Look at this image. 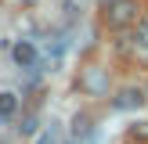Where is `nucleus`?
I'll use <instances>...</instances> for the list:
<instances>
[{"instance_id":"f257e3e1","label":"nucleus","mask_w":148,"mask_h":144,"mask_svg":"<svg viewBox=\"0 0 148 144\" xmlns=\"http://www.w3.org/2000/svg\"><path fill=\"white\" fill-rule=\"evenodd\" d=\"M137 22V0H116L108 7V25L112 29H123V25H134Z\"/></svg>"},{"instance_id":"f03ea898","label":"nucleus","mask_w":148,"mask_h":144,"mask_svg":"<svg viewBox=\"0 0 148 144\" xmlns=\"http://www.w3.org/2000/svg\"><path fill=\"white\" fill-rule=\"evenodd\" d=\"M14 61H18L22 69H36V47L29 40H18L14 43Z\"/></svg>"},{"instance_id":"7ed1b4c3","label":"nucleus","mask_w":148,"mask_h":144,"mask_svg":"<svg viewBox=\"0 0 148 144\" xmlns=\"http://www.w3.org/2000/svg\"><path fill=\"white\" fill-rule=\"evenodd\" d=\"M14 112H18V97L4 90V94H0V122H11Z\"/></svg>"},{"instance_id":"20e7f679","label":"nucleus","mask_w":148,"mask_h":144,"mask_svg":"<svg viewBox=\"0 0 148 144\" xmlns=\"http://www.w3.org/2000/svg\"><path fill=\"white\" fill-rule=\"evenodd\" d=\"M141 101H145V94H141V90H123L116 105H119V108H134V105H141Z\"/></svg>"},{"instance_id":"39448f33","label":"nucleus","mask_w":148,"mask_h":144,"mask_svg":"<svg viewBox=\"0 0 148 144\" xmlns=\"http://www.w3.org/2000/svg\"><path fill=\"white\" fill-rule=\"evenodd\" d=\"M72 130H76V137H90V115H76Z\"/></svg>"},{"instance_id":"423d86ee","label":"nucleus","mask_w":148,"mask_h":144,"mask_svg":"<svg viewBox=\"0 0 148 144\" xmlns=\"http://www.w3.org/2000/svg\"><path fill=\"white\" fill-rule=\"evenodd\" d=\"M18 130H22V133H36V115H25Z\"/></svg>"},{"instance_id":"0eeeda50","label":"nucleus","mask_w":148,"mask_h":144,"mask_svg":"<svg viewBox=\"0 0 148 144\" xmlns=\"http://www.w3.org/2000/svg\"><path fill=\"white\" fill-rule=\"evenodd\" d=\"M137 43L148 47V22H137Z\"/></svg>"},{"instance_id":"6e6552de","label":"nucleus","mask_w":148,"mask_h":144,"mask_svg":"<svg viewBox=\"0 0 148 144\" xmlns=\"http://www.w3.org/2000/svg\"><path fill=\"white\" fill-rule=\"evenodd\" d=\"M130 133H134V137H148V122H137V126H130Z\"/></svg>"},{"instance_id":"1a4fd4ad","label":"nucleus","mask_w":148,"mask_h":144,"mask_svg":"<svg viewBox=\"0 0 148 144\" xmlns=\"http://www.w3.org/2000/svg\"><path fill=\"white\" fill-rule=\"evenodd\" d=\"M36 144H58V137L47 130V133H40V141H36Z\"/></svg>"},{"instance_id":"9d476101","label":"nucleus","mask_w":148,"mask_h":144,"mask_svg":"<svg viewBox=\"0 0 148 144\" xmlns=\"http://www.w3.org/2000/svg\"><path fill=\"white\" fill-rule=\"evenodd\" d=\"M127 144H134V141H127Z\"/></svg>"}]
</instances>
